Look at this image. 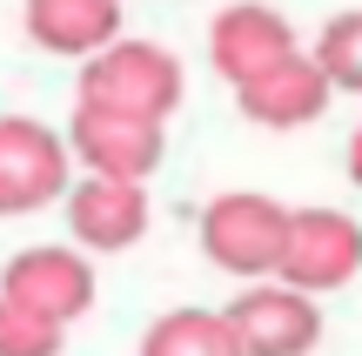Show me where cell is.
<instances>
[{
    "label": "cell",
    "instance_id": "obj_1",
    "mask_svg": "<svg viewBox=\"0 0 362 356\" xmlns=\"http://www.w3.org/2000/svg\"><path fill=\"white\" fill-rule=\"evenodd\" d=\"M74 67H81L74 101L115 108V115H141V121H168L181 108V94H188L181 54L161 47V40H134V34H115L101 54H88Z\"/></svg>",
    "mask_w": 362,
    "mask_h": 356
},
{
    "label": "cell",
    "instance_id": "obj_2",
    "mask_svg": "<svg viewBox=\"0 0 362 356\" xmlns=\"http://www.w3.org/2000/svg\"><path fill=\"white\" fill-rule=\"evenodd\" d=\"M282 236H288V202L262 195V188H221L202 209V255L235 282L275 276Z\"/></svg>",
    "mask_w": 362,
    "mask_h": 356
},
{
    "label": "cell",
    "instance_id": "obj_3",
    "mask_svg": "<svg viewBox=\"0 0 362 356\" xmlns=\"http://www.w3.org/2000/svg\"><path fill=\"white\" fill-rule=\"evenodd\" d=\"M61 142H67L74 175L155 182V168L168 161V121H141V115H115V108H88V101H74V121H67Z\"/></svg>",
    "mask_w": 362,
    "mask_h": 356
},
{
    "label": "cell",
    "instance_id": "obj_4",
    "mask_svg": "<svg viewBox=\"0 0 362 356\" xmlns=\"http://www.w3.org/2000/svg\"><path fill=\"white\" fill-rule=\"evenodd\" d=\"M362 269V222L349 209H288V236L275 255V282L302 296H336Z\"/></svg>",
    "mask_w": 362,
    "mask_h": 356
},
{
    "label": "cell",
    "instance_id": "obj_5",
    "mask_svg": "<svg viewBox=\"0 0 362 356\" xmlns=\"http://www.w3.org/2000/svg\"><path fill=\"white\" fill-rule=\"evenodd\" d=\"M221 323L235 336V356H315L322 350V296H302L275 276L242 282V296L221 309Z\"/></svg>",
    "mask_w": 362,
    "mask_h": 356
},
{
    "label": "cell",
    "instance_id": "obj_6",
    "mask_svg": "<svg viewBox=\"0 0 362 356\" xmlns=\"http://www.w3.org/2000/svg\"><path fill=\"white\" fill-rule=\"evenodd\" d=\"M0 296L21 309H34L40 323L74 330L94 309V255H81L74 242H27L0 269Z\"/></svg>",
    "mask_w": 362,
    "mask_h": 356
},
{
    "label": "cell",
    "instance_id": "obj_7",
    "mask_svg": "<svg viewBox=\"0 0 362 356\" xmlns=\"http://www.w3.org/2000/svg\"><path fill=\"white\" fill-rule=\"evenodd\" d=\"M67 182H74V161L61 128L34 115H0V222L54 209Z\"/></svg>",
    "mask_w": 362,
    "mask_h": 356
},
{
    "label": "cell",
    "instance_id": "obj_8",
    "mask_svg": "<svg viewBox=\"0 0 362 356\" xmlns=\"http://www.w3.org/2000/svg\"><path fill=\"white\" fill-rule=\"evenodd\" d=\"M67 242L81 255H121L148 236V182H115V175H74L61 188Z\"/></svg>",
    "mask_w": 362,
    "mask_h": 356
},
{
    "label": "cell",
    "instance_id": "obj_9",
    "mask_svg": "<svg viewBox=\"0 0 362 356\" xmlns=\"http://www.w3.org/2000/svg\"><path fill=\"white\" fill-rule=\"evenodd\" d=\"M296 47H302L296 21H288L282 7H269V0H235V7H221L215 21H208V67H215L228 88L269 74V67L288 61Z\"/></svg>",
    "mask_w": 362,
    "mask_h": 356
},
{
    "label": "cell",
    "instance_id": "obj_10",
    "mask_svg": "<svg viewBox=\"0 0 362 356\" xmlns=\"http://www.w3.org/2000/svg\"><path fill=\"white\" fill-rule=\"evenodd\" d=\"M329 81L315 74V61L309 54H288V61H275L269 74H255V81H242L235 88V108H242V121H255V128H275V134H288V128H315V121L329 115Z\"/></svg>",
    "mask_w": 362,
    "mask_h": 356
},
{
    "label": "cell",
    "instance_id": "obj_11",
    "mask_svg": "<svg viewBox=\"0 0 362 356\" xmlns=\"http://www.w3.org/2000/svg\"><path fill=\"white\" fill-rule=\"evenodd\" d=\"M121 7L128 0H21V27L54 61H88L115 34H128L121 27Z\"/></svg>",
    "mask_w": 362,
    "mask_h": 356
},
{
    "label": "cell",
    "instance_id": "obj_12",
    "mask_svg": "<svg viewBox=\"0 0 362 356\" xmlns=\"http://www.w3.org/2000/svg\"><path fill=\"white\" fill-rule=\"evenodd\" d=\"M141 356H235V336L221 323V309L181 303V309H161L141 330Z\"/></svg>",
    "mask_w": 362,
    "mask_h": 356
},
{
    "label": "cell",
    "instance_id": "obj_13",
    "mask_svg": "<svg viewBox=\"0 0 362 356\" xmlns=\"http://www.w3.org/2000/svg\"><path fill=\"white\" fill-rule=\"evenodd\" d=\"M315 61V74L329 81V94H362V7H342L322 21L315 47H302Z\"/></svg>",
    "mask_w": 362,
    "mask_h": 356
},
{
    "label": "cell",
    "instance_id": "obj_14",
    "mask_svg": "<svg viewBox=\"0 0 362 356\" xmlns=\"http://www.w3.org/2000/svg\"><path fill=\"white\" fill-rule=\"evenodd\" d=\"M61 350H67L61 323H40L34 309L0 296V356H61Z\"/></svg>",
    "mask_w": 362,
    "mask_h": 356
}]
</instances>
